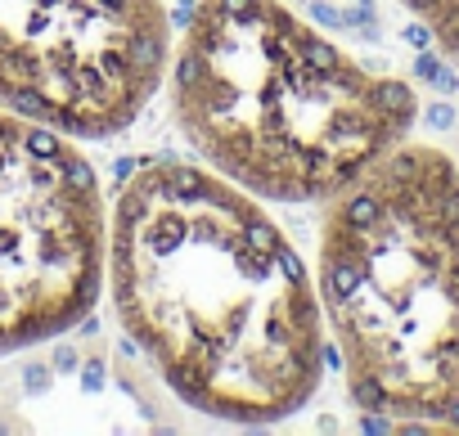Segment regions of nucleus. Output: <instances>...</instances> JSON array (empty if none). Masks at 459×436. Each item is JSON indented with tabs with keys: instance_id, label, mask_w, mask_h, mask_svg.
I'll use <instances>...</instances> for the list:
<instances>
[{
	"instance_id": "f257e3e1",
	"label": "nucleus",
	"mask_w": 459,
	"mask_h": 436,
	"mask_svg": "<svg viewBox=\"0 0 459 436\" xmlns=\"http://www.w3.org/2000/svg\"><path fill=\"white\" fill-rule=\"evenodd\" d=\"M108 297L126 338L198 414L280 423L325 378V311L302 252L248 189L144 158L108 216Z\"/></svg>"
},
{
	"instance_id": "f03ea898",
	"label": "nucleus",
	"mask_w": 459,
	"mask_h": 436,
	"mask_svg": "<svg viewBox=\"0 0 459 436\" xmlns=\"http://www.w3.org/2000/svg\"><path fill=\"white\" fill-rule=\"evenodd\" d=\"M167 99L198 162L262 202H329L419 117L401 77L284 0H198L171 41Z\"/></svg>"
},
{
	"instance_id": "7ed1b4c3",
	"label": "nucleus",
	"mask_w": 459,
	"mask_h": 436,
	"mask_svg": "<svg viewBox=\"0 0 459 436\" xmlns=\"http://www.w3.org/2000/svg\"><path fill=\"white\" fill-rule=\"evenodd\" d=\"M316 293L356 409L459 432V167L441 149L405 135L329 198Z\"/></svg>"
},
{
	"instance_id": "20e7f679",
	"label": "nucleus",
	"mask_w": 459,
	"mask_h": 436,
	"mask_svg": "<svg viewBox=\"0 0 459 436\" xmlns=\"http://www.w3.org/2000/svg\"><path fill=\"white\" fill-rule=\"evenodd\" d=\"M108 275V202L82 140L0 108V355L77 329Z\"/></svg>"
},
{
	"instance_id": "39448f33",
	"label": "nucleus",
	"mask_w": 459,
	"mask_h": 436,
	"mask_svg": "<svg viewBox=\"0 0 459 436\" xmlns=\"http://www.w3.org/2000/svg\"><path fill=\"white\" fill-rule=\"evenodd\" d=\"M167 64L162 0H0V108L73 140L122 135Z\"/></svg>"
},
{
	"instance_id": "423d86ee",
	"label": "nucleus",
	"mask_w": 459,
	"mask_h": 436,
	"mask_svg": "<svg viewBox=\"0 0 459 436\" xmlns=\"http://www.w3.org/2000/svg\"><path fill=\"white\" fill-rule=\"evenodd\" d=\"M423 28L432 32V41L446 50V59L459 64V0H437L423 14Z\"/></svg>"
},
{
	"instance_id": "0eeeda50",
	"label": "nucleus",
	"mask_w": 459,
	"mask_h": 436,
	"mask_svg": "<svg viewBox=\"0 0 459 436\" xmlns=\"http://www.w3.org/2000/svg\"><path fill=\"white\" fill-rule=\"evenodd\" d=\"M401 5H405V10H414V14L423 19V14H428V10L437 5V0H401Z\"/></svg>"
}]
</instances>
